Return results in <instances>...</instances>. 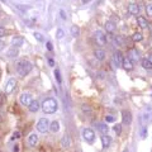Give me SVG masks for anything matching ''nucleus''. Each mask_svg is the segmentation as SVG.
Instances as JSON below:
<instances>
[{"mask_svg":"<svg viewBox=\"0 0 152 152\" xmlns=\"http://www.w3.org/2000/svg\"><path fill=\"white\" fill-rule=\"evenodd\" d=\"M137 23H138V26L140 28H146L147 27V20H146V18L145 17H137Z\"/></svg>","mask_w":152,"mask_h":152,"instance_id":"21","label":"nucleus"},{"mask_svg":"<svg viewBox=\"0 0 152 152\" xmlns=\"http://www.w3.org/2000/svg\"><path fill=\"white\" fill-rule=\"evenodd\" d=\"M96 128H98V131L100 132L103 136L108 134V132H109V127H108L107 123H98V124H96Z\"/></svg>","mask_w":152,"mask_h":152,"instance_id":"11","label":"nucleus"},{"mask_svg":"<svg viewBox=\"0 0 152 152\" xmlns=\"http://www.w3.org/2000/svg\"><path fill=\"white\" fill-rule=\"evenodd\" d=\"M83 137L88 143H93L94 140H95V133H94V131L90 129V128H85L83 131Z\"/></svg>","mask_w":152,"mask_h":152,"instance_id":"5","label":"nucleus"},{"mask_svg":"<svg viewBox=\"0 0 152 152\" xmlns=\"http://www.w3.org/2000/svg\"><path fill=\"white\" fill-rule=\"evenodd\" d=\"M114 121H115V118L112 117V115H107V117H105V122H107V123H113Z\"/></svg>","mask_w":152,"mask_h":152,"instance_id":"35","label":"nucleus"},{"mask_svg":"<svg viewBox=\"0 0 152 152\" xmlns=\"http://www.w3.org/2000/svg\"><path fill=\"white\" fill-rule=\"evenodd\" d=\"M105 29H107V32L108 33H113L114 31H115V26H114V23L113 22H107L105 23Z\"/></svg>","mask_w":152,"mask_h":152,"instance_id":"23","label":"nucleus"},{"mask_svg":"<svg viewBox=\"0 0 152 152\" xmlns=\"http://www.w3.org/2000/svg\"><path fill=\"white\" fill-rule=\"evenodd\" d=\"M15 86H17L15 79H9L5 85V94H12L14 91V89H15Z\"/></svg>","mask_w":152,"mask_h":152,"instance_id":"8","label":"nucleus"},{"mask_svg":"<svg viewBox=\"0 0 152 152\" xmlns=\"http://www.w3.org/2000/svg\"><path fill=\"white\" fill-rule=\"evenodd\" d=\"M90 1V0H83V3H85V4H86V3H89Z\"/></svg>","mask_w":152,"mask_h":152,"instance_id":"43","label":"nucleus"},{"mask_svg":"<svg viewBox=\"0 0 152 152\" xmlns=\"http://www.w3.org/2000/svg\"><path fill=\"white\" fill-rule=\"evenodd\" d=\"M17 53H18V52H17V50H15V48H14V47H13V48H12L10 51L8 52V56H9V57H14V56H17Z\"/></svg>","mask_w":152,"mask_h":152,"instance_id":"31","label":"nucleus"},{"mask_svg":"<svg viewBox=\"0 0 152 152\" xmlns=\"http://www.w3.org/2000/svg\"><path fill=\"white\" fill-rule=\"evenodd\" d=\"M152 121V113L151 112H146L142 114V118H141V122H142V124H147V123H150Z\"/></svg>","mask_w":152,"mask_h":152,"instance_id":"15","label":"nucleus"},{"mask_svg":"<svg viewBox=\"0 0 152 152\" xmlns=\"http://www.w3.org/2000/svg\"><path fill=\"white\" fill-rule=\"evenodd\" d=\"M94 56H95V58H96V60L103 61L104 58H105V52H104L103 50H95Z\"/></svg>","mask_w":152,"mask_h":152,"instance_id":"18","label":"nucleus"},{"mask_svg":"<svg viewBox=\"0 0 152 152\" xmlns=\"http://www.w3.org/2000/svg\"><path fill=\"white\" fill-rule=\"evenodd\" d=\"M127 57L132 61V62H136V61H138V58H140L138 52H137V50H134V48H131L129 51H128V56Z\"/></svg>","mask_w":152,"mask_h":152,"instance_id":"9","label":"nucleus"},{"mask_svg":"<svg viewBox=\"0 0 152 152\" xmlns=\"http://www.w3.org/2000/svg\"><path fill=\"white\" fill-rule=\"evenodd\" d=\"M128 12H129L131 14H133V15H137V14L140 13V7H138V4L131 3L129 5H128Z\"/></svg>","mask_w":152,"mask_h":152,"instance_id":"14","label":"nucleus"},{"mask_svg":"<svg viewBox=\"0 0 152 152\" xmlns=\"http://www.w3.org/2000/svg\"><path fill=\"white\" fill-rule=\"evenodd\" d=\"M13 152H19V145H15L13 147Z\"/></svg>","mask_w":152,"mask_h":152,"instance_id":"39","label":"nucleus"},{"mask_svg":"<svg viewBox=\"0 0 152 152\" xmlns=\"http://www.w3.org/2000/svg\"><path fill=\"white\" fill-rule=\"evenodd\" d=\"M141 137H142V138H146V137H147V127H142Z\"/></svg>","mask_w":152,"mask_h":152,"instance_id":"32","label":"nucleus"},{"mask_svg":"<svg viewBox=\"0 0 152 152\" xmlns=\"http://www.w3.org/2000/svg\"><path fill=\"white\" fill-rule=\"evenodd\" d=\"M28 109H29V112H32V113H37V112L41 109V104H39V102H38V100H33V102L29 104Z\"/></svg>","mask_w":152,"mask_h":152,"instance_id":"12","label":"nucleus"},{"mask_svg":"<svg viewBox=\"0 0 152 152\" xmlns=\"http://www.w3.org/2000/svg\"><path fill=\"white\" fill-rule=\"evenodd\" d=\"M41 108L46 114H53L57 109H58V104H57V102L53 98H48V99H45L43 100Z\"/></svg>","mask_w":152,"mask_h":152,"instance_id":"1","label":"nucleus"},{"mask_svg":"<svg viewBox=\"0 0 152 152\" xmlns=\"http://www.w3.org/2000/svg\"><path fill=\"white\" fill-rule=\"evenodd\" d=\"M60 14H61V18H62V19H66V18H67V15H66V13H65L64 10H60Z\"/></svg>","mask_w":152,"mask_h":152,"instance_id":"38","label":"nucleus"},{"mask_svg":"<svg viewBox=\"0 0 152 152\" xmlns=\"http://www.w3.org/2000/svg\"><path fill=\"white\" fill-rule=\"evenodd\" d=\"M4 46H5V43H4L3 41H0V51H1V50L4 48Z\"/></svg>","mask_w":152,"mask_h":152,"instance_id":"41","label":"nucleus"},{"mask_svg":"<svg viewBox=\"0 0 152 152\" xmlns=\"http://www.w3.org/2000/svg\"><path fill=\"white\" fill-rule=\"evenodd\" d=\"M50 129V122L47 118H41L37 123V131L39 133H46Z\"/></svg>","mask_w":152,"mask_h":152,"instance_id":"3","label":"nucleus"},{"mask_svg":"<svg viewBox=\"0 0 152 152\" xmlns=\"http://www.w3.org/2000/svg\"><path fill=\"white\" fill-rule=\"evenodd\" d=\"M122 66H123V67H124V70H127V71L133 70V62H132L129 58H128V57L123 58V64H122Z\"/></svg>","mask_w":152,"mask_h":152,"instance_id":"17","label":"nucleus"},{"mask_svg":"<svg viewBox=\"0 0 152 152\" xmlns=\"http://www.w3.org/2000/svg\"><path fill=\"white\" fill-rule=\"evenodd\" d=\"M132 39L134 41V42H140V41H142V39H143V36H142L141 33H137V32H136L132 36Z\"/></svg>","mask_w":152,"mask_h":152,"instance_id":"25","label":"nucleus"},{"mask_svg":"<svg viewBox=\"0 0 152 152\" xmlns=\"http://www.w3.org/2000/svg\"><path fill=\"white\" fill-rule=\"evenodd\" d=\"M142 67L146 69V70H151L152 69V64L148 58H143L142 60Z\"/></svg>","mask_w":152,"mask_h":152,"instance_id":"24","label":"nucleus"},{"mask_svg":"<svg viewBox=\"0 0 152 152\" xmlns=\"http://www.w3.org/2000/svg\"><path fill=\"white\" fill-rule=\"evenodd\" d=\"M4 36H5V29L0 27V37H4Z\"/></svg>","mask_w":152,"mask_h":152,"instance_id":"37","label":"nucleus"},{"mask_svg":"<svg viewBox=\"0 0 152 152\" xmlns=\"http://www.w3.org/2000/svg\"><path fill=\"white\" fill-rule=\"evenodd\" d=\"M148 60H150V61H151V64H152V53H151V55H150V58H148Z\"/></svg>","mask_w":152,"mask_h":152,"instance_id":"42","label":"nucleus"},{"mask_svg":"<svg viewBox=\"0 0 152 152\" xmlns=\"http://www.w3.org/2000/svg\"><path fill=\"white\" fill-rule=\"evenodd\" d=\"M122 118H123V123L124 124H131V122H132V114L131 112H128V110H123L122 113Z\"/></svg>","mask_w":152,"mask_h":152,"instance_id":"13","label":"nucleus"},{"mask_svg":"<svg viewBox=\"0 0 152 152\" xmlns=\"http://www.w3.org/2000/svg\"><path fill=\"white\" fill-rule=\"evenodd\" d=\"M110 142H112V138H110V137H109L108 134L102 136V143H103V147H104V148H107V147H109V145H110Z\"/></svg>","mask_w":152,"mask_h":152,"instance_id":"19","label":"nucleus"},{"mask_svg":"<svg viewBox=\"0 0 152 152\" xmlns=\"http://www.w3.org/2000/svg\"><path fill=\"white\" fill-rule=\"evenodd\" d=\"M94 38H95V41H96V43L99 46H104L107 43V36L104 34V32L102 31H96L94 33Z\"/></svg>","mask_w":152,"mask_h":152,"instance_id":"4","label":"nucleus"},{"mask_svg":"<svg viewBox=\"0 0 152 152\" xmlns=\"http://www.w3.org/2000/svg\"><path fill=\"white\" fill-rule=\"evenodd\" d=\"M56 37L58 38V39H61V38L64 37V31L62 29H57V33H56Z\"/></svg>","mask_w":152,"mask_h":152,"instance_id":"34","label":"nucleus"},{"mask_svg":"<svg viewBox=\"0 0 152 152\" xmlns=\"http://www.w3.org/2000/svg\"><path fill=\"white\" fill-rule=\"evenodd\" d=\"M123 152H128V151H127V150H126V151H123Z\"/></svg>","mask_w":152,"mask_h":152,"instance_id":"44","label":"nucleus"},{"mask_svg":"<svg viewBox=\"0 0 152 152\" xmlns=\"http://www.w3.org/2000/svg\"><path fill=\"white\" fill-rule=\"evenodd\" d=\"M55 76H56V79H57V81H58V84L62 83V80H61V75H60V70H58V69L55 70Z\"/></svg>","mask_w":152,"mask_h":152,"instance_id":"29","label":"nucleus"},{"mask_svg":"<svg viewBox=\"0 0 152 152\" xmlns=\"http://www.w3.org/2000/svg\"><path fill=\"white\" fill-rule=\"evenodd\" d=\"M146 12H147V15L152 17V3H148L146 5Z\"/></svg>","mask_w":152,"mask_h":152,"instance_id":"27","label":"nucleus"},{"mask_svg":"<svg viewBox=\"0 0 152 152\" xmlns=\"http://www.w3.org/2000/svg\"><path fill=\"white\" fill-rule=\"evenodd\" d=\"M34 38L38 42H43V37H42L41 33H34Z\"/></svg>","mask_w":152,"mask_h":152,"instance_id":"33","label":"nucleus"},{"mask_svg":"<svg viewBox=\"0 0 152 152\" xmlns=\"http://www.w3.org/2000/svg\"><path fill=\"white\" fill-rule=\"evenodd\" d=\"M19 138H20V132H19V131H15V132L13 133L12 140H13V141H15V140H19Z\"/></svg>","mask_w":152,"mask_h":152,"instance_id":"30","label":"nucleus"},{"mask_svg":"<svg viewBox=\"0 0 152 152\" xmlns=\"http://www.w3.org/2000/svg\"><path fill=\"white\" fill-rule=\"evenodd\" d=\"M23 42H24V38L17 36V37H14L12 39V46L14 47V48H15V47H20L23 45Z\"/></svg>","mask_w":152,"mask_h":152,"instance_id":"16","label":"nucleus"},{"mask_svg":"<svg viewBox=\"0 0 152 152\" xmlns=\"http://www.w3.org/2000/svg\"><path fill=\"white\" fill-rule=\"evenodd\" d=\"M50 131H51L52 133H57V132L60 131V123L57 122V121L52 122L51 124H50Z\"/></svg>","mask_w":152,"mask_h":152,"instance_id":"20","label":"nucleus"},{"mask_svg":"<svg viewBox=\"0 0 152 152\" xmlns=\"http://www.w3.org/2000/svg\"><path fill=\"white\" fill-rule=\"evenodd\" d=\"M47 50H48V51H52V50H53V47H52V43H51V42L48 41V42H47Z\"/></svg>","mask_w":152,"mask_h":152,"instance_id":"36","label":"nucleus"},{"mask_svg":"<svg viewBox=\"0 0 152 152\" xmlns=\"http://www.w3.org/2000/svg\"><path fill=\"white\" fill-rule=\"evenodd\" d=\"M48 64H50V66H55V62L52 58H48Z\"/></svg>","mask_w":152,"mask_h":152,"instance_id":"40","label":"nucleus"},{"mask_svg":"<svg viewBox=\"0 0 152 152\" xmlns=\"http://www.w3.org/2000/svg\"><path fill=\"white\" fill-rule=\"evenodd\" d=\"M19 100H20V104L24 107H29V104L33 102L32 95L29 93H23L20 96H19Z\"/></svg>","mask_w":152,"mask_h":152,"instance_id":"7","label":"nucleus"},{"mask_svg":"<svg viewBox=\"0 0 152 152\" xmlns=\"http://www.w3.org/2000/svg\"><path fill=\"white\" fill-rule=\"evenodd\" d=\"M123 64V56H122V52L121 51H115L113 53V65L115 67H121Z\"/></svg>","mask_w":152,"mask_h":152,"instance_id":"6","label":"nucleus"},{"mask_svg":"<svg viewBox=\"0 0 152 152\" xmlns=\"http://www.w3.org/2000/svg\"><path fill=\"white\" fill-rule=\"evenodd\" d=\"M79 33H80V29H79L77 26H72V27H71V34H72L74 37L79 36Z\"/></svg>","mask_w":152,"mask_h":152,"instance_id":"26","label":"nucleus"},{"mask_svg":"<svg viewBox=\"0 0 152 152\" xmlns=\"http://www.w3.org/2000/svg\"><path fill=\"white\" fill-rule=\"evenodd\" d=\"M28 145L31 147H36L38 145V134L36 133H31L29 137H28Z\"/></svg>","mask_w":152,"mask_h":152,"instance_id":"10","label":"nucleus"},{"mask_svg":"<svg viewBox=\"0 0 152 152\" xmlns=\"http://www.w3.org/2000/svg\"><path fill=\"white\" fill-rule=\"evenodd\" d=\"M32 67L33 66L29 61H20V62H18V65H17V71L20 76H27L32 71Z\"/></svg>","mask_w":152,"mask_h":152,"instance_id":"2","label":"nucleus"},{"mask_svg":"<svg viewBox=\"0 0 152 152\" xmlns=\"http://www.w3.org/2000/svg\"><path fill=\"white\" fill-rule=\"evenodd\" d=\"M113 131L117 133V134H121V132H122V124H115L113 127Z\"/></svg>","mask_w":152,"mask_h":152,"instance_id":"28","label":"nucleus"},{"mask_svg":"<svg viewBox=\"0 0 152 152\" xmlns=\"http://www.w3.org/2000/svg\"><path fill=\"white\" fill-rule=\"evenodd\" d=\"M61 146L62 147H70L71 146V140L69 136H64L62 140H61Z\"/></svg>","mask_w":152,"mask_h":152,"instance_id":"22","label":"nucleus"}]
</instances>
